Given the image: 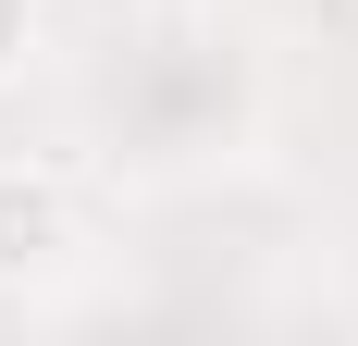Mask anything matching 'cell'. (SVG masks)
<instances>
[{
  "instance_id": "obj_2",
  "label": "cell",
  "mask_w": 358,
  "mask_h": 346,
  "mask_svg": "<svg viewBox=\"0 0 358 346\" xmlns=\"http://www.w3.org/2000/svg\"><path fill=\"white\" fill-rule=\"evenodd\" d=\"M25 50H37V0H0V74H25Z\"/></svg>"
},
{
  "instance_id": "obj_1",
  "label": "cell",
  "mask_w": 358,
  "mask_h": 346,
  "mask_svg": "<svg viewBox=\"0 0 358 346\" xmlns=\"http://www.w3.org/2000/svg\"><path fill=\"white\" fill-rule=\"evenodd\" d=\"M62 247H74V198H62V173H37V161H0V284L50 272Z\"/></svg>"
}]
</instances>
